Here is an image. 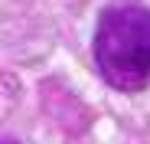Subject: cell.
<instances>
[{
    "mask_svg": "<svg viewBox=\"0 0 150 144\" xmlns=\"http://www.w3.org/2000/svg\"><path fill=\"white\" fill-rule=\"evenodd\" d=\"M98 72L121 92H137L150 82V10L111 7L95 30Z\"/></svg>",
    "mask_w": 150,
    "mask_h": 144,
    "instance_id": "6da1fadb",
    "label": "cell"
},
{
    "mask_svg": "<svg viewBox=\"0 0 150 144\" xmlns=\"http://www.w3.org/2000/svg\"><path fill=\"white\" fill-rule=\"evenodd\" d=\"M0 144H16V141H0Z\"/></svg>",
    "mask_w": 150,
    "mask_h": 144,
    "instance_id": "7a4b0ae2",
    "label": "cell"
}]
</instances>
